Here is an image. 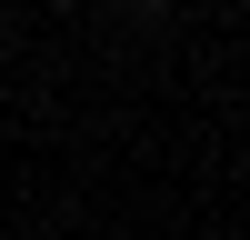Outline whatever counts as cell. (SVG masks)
Here are the masks:
<instances>
[{
  "instance_id": "cell-2",
  "label": "cell",
  "mask_w": 250,
  "mask_h": 240,
  "mask_svg": "<svg viewBox=\"0 0 250 240\" xmlns=\"http://www.w3.org/2000/svg\"><path fill=\"white\" fill-rule=\"evenodd\" d=\"M0 30H10V0H0Z\"/></svg>"
},
{
  "instance_id": "cell-1",
  "label": "cell",
  "mask_w": 250,
  "mask_h": 240,
  "mask_svg": "<svg viewBox=\"0 0 250 240\" xmlns=\"http://www.w3.org/2000/svg\"><path fill=\"white\" fill-rule=\"evenodd\" d=\"M130 10H170V0H130Z\"/></svg>"
},
{
  "instance_id": "cell-3",
  "label": "cell",
  "mask_w": 250,
  "mask_h": 240,
  "mask_svg": "<svg viewBox=\"0 0 250 240\" xmlns=\"http://www.w3.org/2000/svg\"><path fill=\"white\" fill-rule=\"evenodd\" d=\"M60 10H80V0H60Z\"/></svg>"
}]
</instances>
